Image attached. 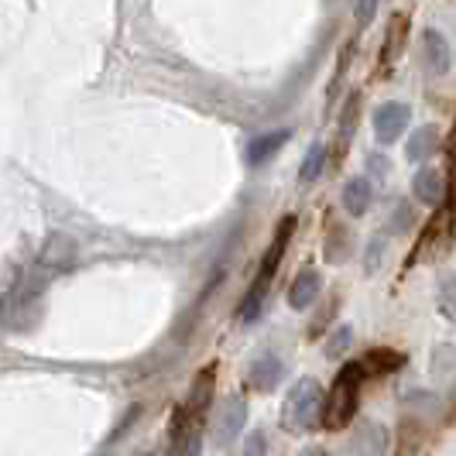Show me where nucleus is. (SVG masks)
<instances>
[{
    "mask_svg": "<svg viewBox=\"0 0 456 456\" xmlns=\"http://www.w3.org/2000/svg\"><path fill=\"white\" fill-rule=\"evenodd\" d=\"M292 230H296V220L292 216H285L281 220V227L274 233L272 248L265 254V261H261V272L254 274V281L248 285V292L240 298V305H237V320L240 322H254L261 316V309H265V298H268V289H272L274 274L281 268V257L289 251V237H292Z\"/></svg>",
    "mask_w": 456,
    "mask_h": 456,
    "instance_id": "nucleus-1",
    "label": "nucleus"
},
{
    "mask_svg": "<svg viewBox=\"0 0 456 456\" xmlns=\"http://www.w3.org/2000/svg\"><path fill=\"white\" fill-rule=\"evenodd\" d=\"M367 378V370L361 361H354V364H343V370L337 374V381H333V388L326 391V398H322V429L326 433H340L346 429V422L354 419V411H357V395H361V381Z\"/></svg>",
    "mask_w": 456,
    "mask_h": 456,
    "instance_id": "nucleus-2",
    "label": "nucleus"
},
{
    "mask_svg": "<svg viewBox=\"0 0 456 456\" xmlns=\"http://www.w3.org/2000/svg\"><path fill=\"white\" fill-rule=\"evenodd\" d=\"M322 415V388L313 378H302L298 385L289 388L285 398V411H281V422L289 433H309Z\"/></svg>",
    "mask_w": 456,
    "mask_h": 456,
    "instance_id": "nucleus-3",
    "label": "nucleus"
},
{
    "mask_svg": "<svg viewBox=\"0 0 456 456\" xmlns=\"http://www.w3.org/2000/svg\"><path fill=\"white\" fill-rule=\"evenodd\" d=\"M244 422H248V402L240 395H230L220 402L216 409V426H213V443L216 446H230L237 436L244 433Z\"/></svg>",
    "mask_w": 456,
    "mask_h": 456,
    "instance_id": "nucleus-4",
    "label": "nucleus"
},
{
    "mask_svg": "<svg viewBox=\"0 0 456 456\" xmlns=\"http://www.w3.org/2000/svg\"><path fill=\"white\" fill-rule=\"evenodd\" d=\"M409 117H411V110L405 103H381V107L374 110V137H378L381 144H395L398 137L405 134Z\"/></svg>",
    "mask_w": 456,
    "mask_h": 456,
    "instance_id": "nucleus-5",
    "label": "nucleus"
},
{
    "mask_svg": "<svg viewBox=\"0 0 456 456\" xmlns=\"http://www.w3.org/2000/svg\"><path fill=\"white\" fill-rule=\"evenodd\" d=\"M76 261H79V248H76V240L66 237V233H52L45 240V248H42V257H38V265L52 274L69 272Z\"/></svg>",
    "mask_w": 456,
    "mask_h": 456,
    "instance_id": "nucleus-6",
    "label": "nucleus"
},
{
    "mask_svg": "<svg viewBox=\"0 0 456 456\" xmlns=\"http://www.w3.org/2000/svg\"><path fill=\"white\" fill-rule=\"evenodd\" d=\"M411 192L415 200L426 206H439L446 200V175L439 168H419L411 179Z\"/></svg>",
    "mask_w": 456,
    "mask_h": 456,
    "instance_id": "nucleus-7",
    "label": "nucleus"
},
{
    "mask_svg": "<svg viewBox=\"0 0 456 456\" xmlns=\"http://www.w3.org/2000/svg\"><path fill=\"white\" fill-rule=\"evenodd\" d=\"M422 62H426V69L433 76H446L450 72V42L436 28L422 31Z\"/></svg>",
    "mask_w": 456,
    "mask_h": 456,
    "instance_id": "nucleus-8",
    "label": "nucleus"
},
{
    "mask_svg": "<svg viewBox=\"0 0 456 456\" xmlns=\"http://www.w3.org/2000/svg\"><path fill=\"white\" fill-rule=\"evenodd\" d=\"M350 453L354 456H385L388 453V429L378 426V422H364L354 443H350Z\"/></svg>",
    "mask_w": 456,
    "mask_h": 456,
    "instance_id": "nucleus-9",
    "label": "nucleus"
},
{
    "mask_svg": "<svg viewBox=\"0 0 456 456\" xmlns=\"http://www.w3.org/2000/svg\"><path fill=\"white\" fill-rule=\"evenodd\" d=\"M248 374H251V388L272 391V388H278V381H281V374H285V364H281V357H274V354H261Z\"/></svg>",
    "mask_w": 456,
    "mask_h": 456,
    "instance_id": "nucleus-10",
    "label": "nucleus"
},
{
    "mask_svg": "<svg viewBox=\"0 0 456 456\" xmlns=\"http://www.w3.org/2000/svg\"><path fill=\"white\" fill-rule=\"evenodd\" d=\"M409 45V18L405 14H391L388 31H385V48H381V62L391 66Z\"/></svg>",
    "mask_w": 456,
    "mask_h": 456,
    "instance_id": "nucleus-11",
    "label": "nucleus"
},
{
    "mask_svg": "<svg viewBox=\"0 0 456 456\" xmlns=\"http://www.w3.org/2000/svg\"><path fill=\"white\" fill-rule=\"evenodd\" d=\"M316 296H320V274L313 268H302L292 281V289H289V305L292 309H309L316 302Z\"/></svg>",
    "mask_w": 456,
    "mask_h": 456,
    "instance_id": "nucleus-12",
    "label": "nucleus"
},
{
    "mask_svg": "<svg viewBox=\"0 0 456 456\" xmlns=\"http://www.w3.org/2000/svg\"><path fill=\"white\" fill-rule=\"evenodd\" d=\"M436 148H439V131H436L433 124H426V127H419V131H411V134H409L405 159H409V161H426L429 155H436Z\"/></svg>",
    "mask_w": 456,
    "mask_h": 456,
    "instance_id": "nucleus-13",
    "label": "nucleus"
},
{
    "mask_svg": "<svg viewBox=\"0 0 456 456\" xmlns=\"http://www.w3.org/2000/svg\"><path fill=\"white\" fill-rule=\"evenodd\" d=\"M370 200H374V192H370L367 179H350V183L343 185V209L350 216H364L367 209H370Z\"/></svg>",
    "mask_w": 456,
    "mask_h": 456,
    "instance_id": "nucleus-14",
    "label": "nucleus"
},
{
    "mask_svg": "<svg viewBox=\"0 0 456 456\" xmlns=\"http://www.w3.org/2000/svg\"><path fill=\"white\" fill-rule=\"evenodd\" d=\"M289 141V131H268V134L254 137L251 148H248V161L251 165H265L268 159H274Z\"/></svg>",
    "mask_w": 456,
    "mask_h": 456,
    "instance_id": "nucleus-15",
    "label": "nucleus"
},
{
    "mask_svg": "<svg viewBox=\"0 0 456 456\" xmlns=\"http://www.w3.org/2000/svg\"><path fill=\"white\" fill-rule=\"evenodd\" d=\"M213 367H206L203 374H200V381H196V388H192V395H189V405L185 409L192 411L196 419H203L206 409H209V402H213Z\"/></svg>",
    "mask_w": 456,
    "mask_h": 456,
    "instance_id": "nucleus-16",
    "label": "nucleus"
},
{
    "mask_svg": "<svg viewBox=\"0 0 456 456\" xmlns=\"http://www.w3.org/2000/svg\"><path fill=\"white\" fill-rule=\"evenodd\" d=\"M361 364H364L367 374H391L395 367L405 364V357H402V354H395V350H385V346H381V350H370Z\"/></svg>",
    "mask_w": 456,
    "mask_h": 456,
    "instance_id": "nucleus-17",
    "label": "nucleus"
},
{
    "mask_svg": "<svg viewBox=\"0 0 456 456\" xmlns=\"http://www.w3.org/2000/svg\"><path fill=\"white\" fill-rule=\"evenodd\" d=\"M322 168H326V148H322V144H313V148L305 151L302 165H298V183H302V185L316 183Z\"/></svg>",
    "mask_w": 456,
    "mask_h": 456,
    "instance_id": "nucleus-18",
    "label": "nucleus"
},
{
    "mask_svg": "<svg viewBox=\"0 0 456 456\" xmlns=\"http://www.w3.org/2000/svg\"><path fill=\"white\" fill-rule=\"evenodd\" d=\"M439 313L450 322H456V274H450V278L439 285Z\"/></svg>",
    "mask_w": 456,
    "mask_h": 456,
    "instance_id": "nucleus-19",
    "label": "nucleus"
},
{
    "mask_svg": "<svg viewBox=\"0 0 456 456\" xmlns=\"http://www.w3.org/2000/svg\"><path fill=\"white\" fill-rule=\"evenodd\" d=\"M240 456H268V439L265 433H251L244 439V453Z\"/></svg>",
    "mask_w": 456,
    "mask_h": 456,
    "instance_id": "nucleus-20",
    "label": "nucleus"
},
{
    "mask_svg": "<svg viewBox=\"0 0 456 456\" xmlns=\"http://www.w3.org/2000/svg\"><path fill=\"white\" fill-rule=\"evenodd\" d=\"M354 340V333H350V330H340V333H337V337H333V340L326 343V354H330V357H340L343 350H346V343Z\"/></svg>",
    "mask_w": 456,
    "mask_h": 456,
    "instance_id": "nucleus-21",
    "label": "nucleus"
},
{
    "mask_svg": "<svg viewBox=\"0 0 456 456\" xmlns=\"http://www.w3.org/2000/svg\"><path fill=\"white\" fill-rule=\"evenodd\" d=\"M374 14H378V0H361L357 4V24L367 28V24L374 21Z\"/></svg>",
    "mask_w": 456,
    "mask_h": 456,
    "instance_id": "nucleus-22",
    "label": "nucleus"
},
{
    "mask_svg": "<svg viewBox=\"0 0 456 456\" xmlns=\"http://www.w3.org/2000/svg\"><path fill=\"white\" fill-rule=\"evenodd\" d=\"M381 254H385V240L374 237L370 248H367V272H378V257H381Z\"/></svg>",
    "mask_w": 456,
    "mask_h": 456,
    "instance_id": "nucleus-23",
    "label": "nucleus"
},
{
    "mask_svg": "<svg viewBox=\"0 0 456 456\" xmlns=\"http://www.w3.org/2000/svg\"><path fill=\"white\" fill-rule=\"evenodd\" d=\"M370 172H381V175H388V161H385V159H370Z\"/></svg>",
    "mask_w": 456,
    "mask_h": 456,
    "instance_id": "nucleus-24",
    "label": "nucleus"
},
{
    "mask_svg": "<svg viewBox=\"0 0 456 456\" xmlns=\"http://www.w3.org/2000/svg\"><path fill=\"white\" fill-rule=\"evenodd\" d=\"M302 456H330V453L320 450V446H309V450H302Z\"/></svg>",
    "mask_w": 456,
    "mask_h": 456,
    "instance_id": "nucleus-25",
    "label": "nucleus"
}]
</instances>
